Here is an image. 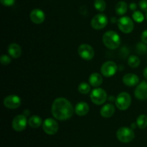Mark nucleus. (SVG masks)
<instances>
[{
  "instance_id": "19",
  "label": "nucleus",
  "mask_w": 147,
  "mask_h": 147,
  "mask_svg": "<svg viewBox=\"0 0 147 147\" xmlns=\"http://www.w3.org/2000/svg\"><path fill=\"white\" fill-rule=\"evenodd\" d=\"M89 83L93 87H98L103 83V78L101 75L98 73H93L89 77Z\"/></svg>"
},
{
  "instance_id": "25",
  "label": "nucleus",
  "mask_w": 147,
  "mask_h": 147,
  "mask_svg": "<svg viewBox=\"0 0 147 147\" xmlns=\"http://www.w3.org/2000/svg\"><path fill=\"white\" fill-rule=\"evenodd\" d=\"M94 7L98 11H103L106 9V4L104 0H95Z\"/></svg>"
},
{
  "instance_id": "15",
  "label": "nucleus",
  "mask_w": 147,
  "mask_h": 147,
  "mask_svg": "<svg viewBox=\"0 0 147 147\" xmlns=\"http://www.w3.org/2000/svg\"><path fill=\"white\" fill-rule=\"evenodd\" d=\"M139 78L136 75L133 73H128L123 77V83L126 86L133 87L139 83Z\"/></svg>"
},
{
  "instance_id": "10",
  "label": "nucleus",
  "mask_w": 147,
  "mask_h": 147,
  "mask_svg": "<svg viewBox=\"0 0 147 147\" xmlns=\"http://www.w3.org/2000/svg\"><path fill=\"white\" fill-rule=\"evenodd\" d=\"M78 55L81 58L86 60H90L94 57V50L93 47L88 44H82L78 49Z\"/></svg>"
},
{
  "instance_id": "20",
  "label": "nucleus",
  "mask_w": 147,
  "mask_h": 147,
  "mask_svg": "<svg viewBox=\"0 0 147 147\" xmlns=\"http://www.w3.org/2000/svg\"><path fill=\"white\" fill-rule=\"evenodd\" d=\"M42 123V118L39 116H31L28 120L29 126H31L32 128H34V129L40 127Z\"/></svg>"
},
{
  "instance_id": "11",
  "label": "nucleus",
  "mask_w": 147,
  "mask_h": 147,
  "mask_svg": "<svg viewBox=\"0 0 147 147\" xmlns=\"http://www.w3.org/2000/svg\"><path fill=\"white\" fill-rule=\"evenodd\" d=\"M117 65L113 61H106L103 63L100 68L102 75L106 78L111 77L116 74L117 71Z\"/></svg>"
},
{
  "instance_id": "35",
  "label": "nucleus",
  "mask_w": 147,
  "mask_h": 147,
  "mask_svg": "<svg viewBox=\"0 0 147 147\" xmlns=\"http://www.w3.org/2000/svg\"><path fill=\"white\" fill-rule=\"evenodd\" d=\"M136 126H137V124H136V123H131V129H136Z\"/></svg>"
},
{
  "instance_id": "24",
  "label": "nucleus",
  "mask_w": 147,
  "mask_h": 147,
  "mask_svg": "<svg viewBox=\"0 0 147 147\" xmlns=\"http://www.w3.org/2000/svg\"><path fill=\"white\" fill-rule=\"evenodd\" d=\"M90 86L87 83H81L78 86V91L81 94H87L90 92Z\"/></svg>"
},
{
  "instance_id": "5",
  "label": "nucleus",
  "mask_w": 147,
  "mask_h": 147,
  "mask_svg": "<svg viewBox=\"0 0 147 147\" xmlns=\"http://www.w3.org/2000/svg\"><path fill=\"white\" fill-rule=\"evenodd\" d=\"M90 100L94 104L102 105L107 100V93L103 88H97L90 93Z\"/></svg>"
},
{
  "instance_id": "17",
  "label": "nucleus",
  "mask_w": 147,
  "mask_h": 147,
  "mask_svg": "<svg viewBox=\"0 0 147 147\" xmlns=\"http://www.w3.org/2000/svg\"><path fill=\"white\" fill-rule=\"evenodd\" d=\"M100 115L103 118H110L115 113V107L111 103H107L104 105L103 107L100 109Z\"/></svg>"
},
{
  "instance_id": "22",
  "label": "nucleus",
  "mask_w": 147,
  "mask_h": 147,
  "mask_svg": "<svg viewBox=\"0 0 147 147\" xmlns=\"http://www.w3.org/2000/svg\"><path fill=\"white\" fill-rule=\"evenodd\" d=\"M136 124L141 129H144L147 127V116L146 115L142 114L136 119Z\"/></svg>"
},
{
  "instance_id": "12",
  "label": "nucleus",
  "mask_w": 147,
  "mask_h": 147,
  "mask_svg": "<svg viewBox=\"0 0 147 147\" xmlns=\"http://www.w3.org/2000/svg\"><path fill=\"white\" fill-rule=\"evenodd\" d=\"M21 98L17 95H9L4 99V106L9 109H16L21 105Z\"/></svg>"
},
{
  "instance_id": "1",
  "label": "nucleus",
  "mask_w": 147,
  "mask_h": 147,
  "mask_svg": "<svg viewBox=\"0 0 147 147\" xmlns=\"http://www.w3.org/2000/svg\"><path fill=\"white\" fill-rule=\"evenodd\" d=\"M74 111L73 105L65 98H57L52 105V114L55 119L59 121H65L70 119Z\"/></svg>"
},
{
  "instance_id": "16",
  "label": "nucleus",
  "mask_w": 147,
  "mask_h": 147,
  "mask_svg": "<svg viewBox=\"0 0 147 147\" xmlns=\"http://www.w3.org/2000/svg\"><path fill=\"white\" fill-rule=\"evenodd\" d=\"M8 53L13 58H18L21 56L22 48L17 43H11L8 47Z\"/></svg>"
},
{
  "instance_id": "31",
  "label": "nucleus",
  "mask_w": 147,
  "mask_h": 147,
  "mask_svg": "<svg viewBox=\"0 0 147 147\" xmlns=\"http://www.w3.org/2000/svg\"><path fill=\"white\" fill-rule=\"evenodd\" d=\"M141 39H142V41L145 44H147V30H144V31L142 32V36H141Z\"/></svg>"
},
{
  "instance_id": "32",
  "label": "nucleus",
  "mask_w": 147,
  "mask_h": 147,
  "mask_svg": "<svg viewBox=\"0 0 147 147\" xmlns=\"http://www.w3.org/2000/svg\"><path fill=\"white\" fill-rule=\"evenodd\" d=\"M137 8V5H136V3H131L130 5H129V9H130L131 11H135Z\"/></svg>"
},
{
  "instance_id": "6",
  "label": "nucleus",
  "mask_w": 147,
  "mask_h": 147,
  "mask_svg": "<svg viewBox=\"0 0 147 147\" xmlns=\"http://www.w3.org/2000/svg\"><path fill=\"white\" fill-rule=\"evenodd\" d=\"M117 24L119 30L122 32L126 33V34H129L131 32L134 30V24L131 19L129 17H126V16L119 18L118 20Z\"/></svg>"
},
{
  "instance_id": "34",
  "label": "nucleus",
  "mask_w": 147,
  "mask_h": 147,
  "mask_svg": "<svg viewBox=\"0 0 147 147\" xmlns=\"http://www.w3.org/2000/svg\"><path fill=\"white\" fill-rule=\"evenodd\" d=\"M111 21L112 23H115V22H117L118 20L116 18H115V17H112V18L111 19Z\"/></svg>"
},
{
  "instance_id": "36",
  "label": "nucleus",
  "mask_w": 147,
  "mask_h": 147,
  "mask_svg": "<svg viewBox=\"0 0 147 147\" xmlns=\"http://www.w3.org/2000/svg\"><path fill=\"white\" fill-rule=\"evenodd\" d=\"M146 20H147V11H146Z\"/></svg>"
},
{
  "instance_id": "14",
  "label": "nucleus",
  "mask_w": 147,
  "mask_h": 147,
  "mask_svg": "<svg viewBox=\"0 0 147 147\" xmlns=\"http://www.w3.org/2000/svg\"><path fill=\"white\" fill-rule=\"evenodd\" d=\"M30 20L34 24H42L45 20V14L40 9H34L30 13Z\"/></svg>"
},
{
  "instance_id": "30",
  "label": "nucleus",
  "mask_w": 147,
  "mask_h": 147,
  "mask_svg": "<svg viewBox=\"0 0 147 147\" xmlns=\"http://www.w3.org/2000/svg\"><path fill=\"white\" fill-rule=\"evenodd\" d=\"M1 4H3L4 6L6 7H11L13 6L15 3L16 0H0Z\"/></svg>"
},
{
  "instance_id": "8",
  "label": "nucleus",
  "mask_w": 147,
  "mask_h": 147,
  "mask_svg": "<svg viewBox=\"0 0 147 147\" xmlns=\"http://www.w3.org/2000/svg\"><path fill=\"white\" fill-rule=\"evenodd\" d=\"M109 22L107 17L103 14H98L91 20V27L95 30H102L107 25Z\"/></svg>"
},
{
  "instance_id": "9",
  "label": "nucleus",
  "mask_w": 147,
  "mask_h": 147,
  "mask_svg": "<svg viewBox=\"0 0 147 147\" xmlns=\"http://www.w3.org/2000/svg\"><path fill=\"white\" fill-rule=\"evenodd\" d=\"M28 123L27 117L24 115H17L14 118L11 123L13 129L16 131H22L27 127V125Z\"/></svg>"
},
{
  "instance_id": "23",
  "label": "nucleus",
  "mask_w": 147,
  "mask_h": 147,
  "mask_svg": "<svg viewBox=\"0 0 147 147\" xmlns=\"http://www.w3.org/2000/svg\"><path fill=\"white\" fill-rule=\"evenodd\" d=\"M128 64L130 67L136 68L140 65V59L136 55H131L128 59Z\"/></svg>"
},
{
  "instance_id": "3",
  "label": "nucleus",
  "mask_w": 147,
  "mask_h": 147,
  "mask_svg": "<svg viewBox=\"0 0 147 147\" xmlns=\"http://www.w3.org/2000/svg\"><path fill=\"white\" fill-rule=\"evenodd\" d=\"M115 103H116V107L119 110H127L131 104V97L126 92H122L118 95L116 100H115Z\"/></svg>"
},
{
  "instance_id": "27",
  "label": "nucleus",
  "mask_w": 147,
  "mask_h": 147,
  "mask_svg": "<svg viewBox=\"0 0 147 147\" xmlns=\"http://www.w3.org/2000/svg\"><path fill=\"white\" fill-rule=\"evenodd\" d=\"M132 17L135 22L139 23H142L144 20V16L140 11H134L132 14Z\"/></svg>"
},
{
  "instance_id": "18",
  "label": "nucleus",
  "mask_w": 147,
  "mask_h": 147,
  "mask_svg": "<svg viewBox=\"0 0 147 147\" xmlns=\"http://www.w3.org/2000/svg\"><path fill=\"white\" fill-rule=\"evenodd\" d=\"M89 111V106L86 102H79L75 108V113L80 116H83Z\"/></svg>"
},
{
  "instance_id": "4",
  "label": "nucleus",
  "mask_w": 147,
  "mask_h": 147,
  "mask_svg": "<svg viewBox=\"0 0 147 147\" xmlns=\"http://www.w3.org/2000/svg\"><path fill=\"white\" fill-rule=\"evenodd\" d=\"M116 136L119 141L122 143H129L134 140L135 134L133 129L128 127H121L118 129Z\"/></svg>"
},
{
  "instance_id": "26",
  "label": "nucleus",
  "mask_w": 147,
  "mask_h": 147,
  "mask_svg": "<svg viewBox=\"0 0 147 147\" xmlns=\"http://www.w3.org/2000/svg\"><path fill=\"white\" fill-rule=\"evenodd\" d=\"M136 52L139 53V55H144L146 54L147 53V45L145 43L142 42H139L136 44Z\"/></svg>"
},
{
  "instance_id": "28",
  "label": "nucleus",
  "mask_w": 147,
  "mask_h": 147,
  "mask_svg": "<svg viewBox=\"0 0 147 147\" xmlns=\"http://www.w3.org/2000/svg\"><path fill=\"white\" fill-rule=\"evenodd\" d=\"M1 63L4 65H7L11 63V57L7 55H2L1 56Z\"/></svg>"
},
{
  "instance_id": "7",
  "label": "nucleus",
  "mask_w": 147,
  "mask_h": 147,
  "mask_svg": "<svg viewBox=\"0 0 147 147\" xmlns=\"http://www.w3.org/2000/svg\"><path fill=\"white\" fill-rule=\"evenodd\" d=\"M43 131L48 135H54L57 132L59 126L57 122L52 118L45 119L42 123Z\"/></svg>"
},
{
  "instance_id": "29",
  "label": "nucleus",
  "mask_w": 147,
  "mask_h": 147,
  "mask_svg": "<svg viewBox=\"0 0 147 147\" xmlns=\"http://www.w3.org/2000/svg\"><path fill=\"white\" fill-rule=\"evenodd\" d=\"M139 8L144 11H147V0H141L139 3Z\"/></svg>"
},
{
  "instance_id": "2",
  "label": "nucleus",
  "mask_w": 147,
  "mask_h": 147,
  "mask_svg": "<svg viewBox=\"0 0 147 147\" xmlns=\"http://www.w3.org/2000/svg\"><path fill=\"white\" fill-rule=\"evenodd\" d=\"M103 42L110 50H115L121 45V37L116 32L109 30L103 35Z\"/></svg>"
},
{
  "instance_id": "33",
  "label": "nucleus",
  "mask_w": 147,
  "mask_h": 147,
  "mask_svg": "<svg viewBox=\"0 0 147 147\" xmlns=\"http://www.w3.org/2000/svg\"><path fill=\"white\" fill-rule=\"evenodd\" d=\"M143 74H144V76L145 78H146L147 80V67L144 69V70Z\"/></svg>"
},
{
  "instance_id": "21",
  "label": "nucleus",
  "mask_w": 147,
  "mask_h": 147,
  "mask_svg": "<svg viewBox=\"0 0 147 147\" xmlns=\"http://www.w3.org/2000/svg\"><path fill=\"white\" fill-rule=\"evenodd\" d=\"M127 4L123 1H121L118 2L117 4L116 5V7H115L116 14L120 16H122L126 14V12L127 11Z\"/></svg>"
},
{
  "instance_id": "13",
  "label": "nucleus",
  "mask_w": 147,
  "mask_h": 147,
  "mask_svg": "<svg viewBox=\"0 0 147 147\" xmlns=\"http://www.w3.org/2000/svg\"><path fill=\"white\" fill-rule=\"evenodd\" d=\"M134 96L136 98L141 100L147 99V82L142 81L136 86Z\"/></svg>"
}]
</instances>
